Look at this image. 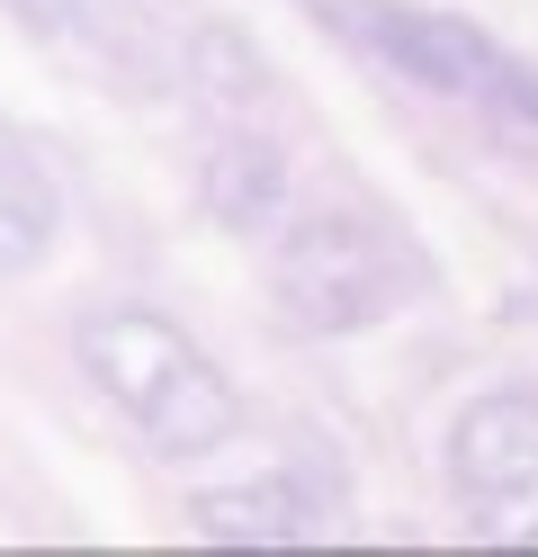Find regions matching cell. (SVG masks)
Here are the masks:
<instances>
[{
  "label": "cell",
  "mask_w": 538,
  "mask_h": 557,
  "mask_svg": "<svg viewBox=\"0 0 538 557\" xmlns=\"http://www.w3.org/2000/svg\"><path fill=\"white\" fill-rule=\"evenodd\" d=\"M82 351H90V369L108 377V396H117L162 449L225 441L234 396H225V377H215L171 324H153V315H108V324L82 333Z\"/></svg>",
  "instance_id": "1"
}]
</instances>
